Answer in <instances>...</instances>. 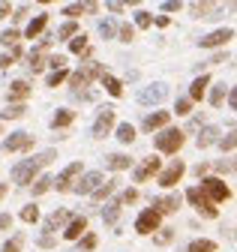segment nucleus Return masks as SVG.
<instances>
[{
  "label": "nucleus",
  "mask_w": 237,
  "mask_h": 252,
  "mask_svg": "<svg viewBox=\"0 0 237 252\" xmlns=\"http://www.w3.org/2000/svg\"><path fill=\"white\" fill-rule=\"evenodd\" d=\"M54 150H42L39 156H33V159H24V162H18L15 168H12V183H18V186H27V183H33V177H36V171L42 168V165H48V162H54Z\"/></svg>",
  "instance_id": "obj_1"
},
{
  "label": "nucleus",
  "mask_w": 237,
  "mask_h": 252,
  "mask_svg": "<svg viewBox=\"0 0 237 252\" xmlns=\"http://www.w3.org/2000/svg\"><path fill=\"white\" fill-rule=\"evenodd\" d=\"M102 66H99V63H87V66L84 69H78V72H72L69 75V84H72V93H75V96H87V93H84V87L87 84H90L93 78H102Z\"/></svg>",
  "instance_id": "obj_2"
},
{
  "label": "nucleus",
  "mask_w": 237,
  "mask_h": 252,
  "mask_svg": "<svg viewBox=\"0 0 237 252\" xmlns=\"http://www.w3.org/2000/svg\"><path fill=\"white\" fill-rule=\"evenodd\" d=\"M198 189L204 192V198L210 201V204H216V201H228V198H231V189H228L219 177H204Z\"/></svg>",
  "instance_id": "obj_3"
},
{
  "label": "nucleus",
  "mask_w": 237,
  "mask_h": 252,
  "mask_svg": "<svg viewBox=\"0 0 237 252\" xmlns=\"http://www.w3.org/2000/svg\"><path fill=\"white\" fill-rule=\"evenodd\" d=\"M183 129H165L162 135H156V150H162V153H177V150H180L183 147Z\"/></svg>",
  "instance_id": "obj_4"
},
{
  "label": "nucleus",
  "mask_w": 237,
  "mask_h": 252,
  "mask_svg": "<svg viewBox=\"0 0 237 252\" xmlns=\"http://www.w3.org/2000/svg\"><path fill=\"white\" fill-rule=\"evenodd\" d=\"M186 198H189V204H192V207H195V210H198L201 216H207V219H216V216H219V210H216V207H213L210 201L204 198V192H201L198 186L186 189Z\"/></svg>",
  "instance_id": "obj_5"
},
{
  "label": "nucleus",
  "mask_w": 237,
  "mask_h": 252,
  "mask_svg": "<svg viewBox=\"0 0 237 252\" xmlns=\"http://www.w3.org/2000/svg\"><path fill=\"white\" fill-rule=\"evenodd\" d=\"M135 231H138V234H153V231H159V213H156L153 207L141 210L138 219H135Z\"/></svg>",
  "instance_id": "obj_6"
},
{
  "label": "nucleus",
  "mask_w": 237,
  "mask_h": 252,
  "mask_svg": "<svg viewBox=\"0 0 237 252\" xmlns=\"http://www.w3.org/2000/svg\"><path fill=\"white\" fill-rule=\"evenodd\" d=\"M99 186H102V174H99V171H87V174H81L78 183H72V192H78V195H90V192H96Z\"/></svg>",
  "instance_id": "obj_7"
},
{
  "label": "nucleus",
  "mask_w": 237,
  "mask_h": 252,
  "mask_svg": "<svg viewBox=\"0 0 237 252\" xmlns=\"http://www.w3.org/2000/svg\"><path fill=\"white\" fill-rule=\"evenodd\" d=\"M165 96H168V87L159 81V84H150V87H144V90L138 93V102H141V105H159Z\"/></svg>",
  "instance_id": "obj_8"
},
{
  "label": "nucleus",
  "mask_w": 237,
  "mask_h": 252,
  "mask_svg": "<svg viewBox=\"0 0 237 252\" xmlns=\"http://www.w3.org/2000/svg\"><path fill=\"white\" fill-rule=\"evenodd\" d=\"M81 174V162H72V165H66L63 171H60V177H57L51 186L57 189V192H69V189H72V180Z\"/></svg>",
  "instance_id": "obj_9"
},
{
  "label": "nucleus",
  "mask_w": 237,
  "mask_h": 252,
  "mask_svg": "<svg viewBox=\"0 0 237 252\" xmlns=\"http://www.w3.org/2000/svg\"><path fill=\"white\" fill-rule=\"evenodd\" d=\"M228 39H234V30H231V27H219V30H213V33L201 36V48H219V45H225Z\"/></svg>",
  "instance_id": "obj_10"
},
{
  "label": "nucleus",
  "mask_w": 237,
  "mask_h": 252,
  "mask_svg": "<svg viewBox=\"0 0 237 252\" xmlns=\"http://www.w3.org/2000/svg\"><path fill=\"white\" fill-rule=\"evenodd\" d=\"M33 147V135L30 132H12L6 141H3V150L6 153H15V150H30Z\"/></svg>",
  "instance_id": "obj_11"
},
{
  "label": "nucleus",
  "mask_w": 237,
  "mask_h": 252,
  "mask_svg": "<svg viewBox=\"0 0 237 252\" xmlns=\"http://www.w3.org/2000/svg\"><path fill=\"white\" fill-rule=\"evenodd\" d=\"M111 126H114V108H102L93 123V138H105L111 132Z\"/></svg>",
  "instance_id": "obj_12"
},
{
  "label": "nucleus",
  "mask_w": 237,
  "mask_h": 252,
  "mask_svg": "<svg viewBox=\"0 0 237 252\" xmlns=\"http://www.w3.org/2000/svg\"><path fill=\"white\" fill-rule=\"evenodd\" d=\"M183 174H186V165H183L180 159H174V162H171V165L159 174V186H174V183L180 180Z\"/></svg>",
  "instance_id": "obj_13"
},
{
  "label": "nucleus",
  "mask_w": 237,
  "mask_h": 252,
  "mask_svg": "<svg viewBox=\"0 0 237 252\" xmlns=\"http://www.w3.org/2000/svg\"><path fill=\"white\" fill-rule=\"evenodd\" d=\"M159 171V159H156V156H150V159H144L138 168H135V183H144L147 177H153Z\"/></svg>",
  "instance_id": "obj_14"
},
{
  "label": "nucleus",
  "mask_w": 237,
  "mask_h": 252,
  "mask_svg": "<svg viewBox=\"0 0 237 252\" xmlns=\"http://www.w3.org/2000/svg\"><path fill=\"white\" fill-rule=\"evenodd\" d=\"M48 45H51V39L45 36V39L30 51V69H33V72H39V69L45 66V51H48Z\"/></svg>",
  "instance_id": "obj_15"
},
{
  "label": "nucleus",
  "mask_w": 237,
  "mask_h": 252,
  "mask_svg": "<svg viewBox=\"0 0 237 252\" xmlns=\"http://www.w3.org/2000/svg\"><path fill=\"white\" fill-rule=\"evenodd\" d=\"M180 207V195H162V198H153V210L162 216V213H174Z\"/></svg>",
  "instance_id": "obj_16"
},
{
  "label": "nucleus",
  "mask_w": 237,
  "mask_h": 252,
  "mask_svg": "<svg viewBox=\"0 0 237 252\" xmlns=\"http://www.w3.org/2000/svg\"><path fill=\"white\" fill-rule=\"evenodd\" d=\"M84 231H87V219H84V216H72L69 225H66V231H63V237H66V240H78Z\"/></svg>",
  "instance_id": "obj_17"
},
{
  "label": "nucleus",
  "mask_w": 237,
  "mask_h": 252,
  "mask_svg": "<svg viewBox=\"0 0 237 252\" xmlns=\"http://www.w3.org/2000/svg\"><path fill=\"white\" fill-rule=\"evenodd\" d=\"M171 120V111H156V114H147L144 117V129L153 132V129H162V126Z\"/></svg>",
  "instance_id": "obj_18"
},
{
  "label": "nucleus",
  "mask_w": 237,
  "mask_h": 252,
  "mask_svg": "<svg viewBox=\"0 0 237 252\" xmlns=\"http://www.w3.org/2000/svg\"><path fill=\"white\" fill-rule=\"evenodd\" d=\"M132 165V159L126 153H111V156H105V168H111V171H126Z\"/></svg>",
  "instance_id": "obj_19"
},
{
  "label": "nucleus",
  "mask_w": 237,
  "mask_h": 252,
  "mask_svg": "<svg viewBox=\"0 0 237 252\" xmlns=\"http://www.w3.org/2000/svg\"><path fill=\"white\" fill-rule=\"evenodd\" d=\"M69 219H72V213H69V210H54V213L45 219V231H57L60 225H66Z\"/></svg>",
  "instance_id": "obj_20"
},
{
  "label": "nucleus",
  "mask_w": 237,
  "mask_h": 252,
  "mask_svg": "<svg viewBox=\"0 0 237 252\" xmlns=\"http://www.w3.org/2000/svg\"><path fill=\"white\" fill-rule=\"evenodd\" d=\"M207 84H210V75H198V78H195V81L189 84V102H198V99L204 96Z\"/></svg>",
  "instance_id": "obj_21"
},
{
  "label": "nucleus",
  "mask_w": 237,
  "mask_h": 252,
  "mask_svg": "<svg viewBox=\"0 0 237 252\" xmlns=\"http://www.w3.org/2000/svg\"><path fill=\"white\" fill-rule=\"evenodd\" d=\"M30 96V87H27V81H12L9 84V102L15 105V102H21V99H27Z\"/></svg>",
  "instance_id": "obj_22"
},
{
  "label": "nucleus",
  "mask_w": 237,
  "mask_h": 252,
  "mask_svg": "<svg viewBox=\"0 0 237 252\" xmlns=\"http://www.w3.org/2000/svg\"><path fill=\"white\" fill-rule=\"evenodd\" d=\"M216 141H219V129H216V126H204L201 135L195 138L198 147H210V144H216Z\"/></svg>",
  "instance_id": "obj_23"
},
{
  "label": "nucleus",
  "mask_w": 237,
  "mask_h": 252,
  "mask_svg": "<svg viewBox=\"0 0 237 252\" xmlns=\"http://www.w3.org/2000/svg\"><path fill=\"white\" fill-rule=\"evenodd\" d=\"M45 24H48V15H36L30 24H27V30H24V36L27 39H36L39 33H42V30H45Z\"/></svg>",
  "instance_id": "obj_24"
},
{
  "label": "nucleus",
  "mask_w": 237,
  "mask_h": 252,
  "mask_svg": "<svg viewBox=\"0 0 237 252\" xmlns=\"http://www.w3.org/2000/svg\"><path fill=\"white\" fill-rule=\"evenodd\" d=\"M75 120V111H69V108H60V111H57L54 117H51V126H54V129H66V126Z\"/></svg>",
  "instance_id": "obj_25"
},
{
  "label": "nucleus",
  "mask_w": 237,
  "mask_h": 252,
  "mask_svg": "<svg viewBox=\"0 0 237 252\" xmlns=\"http://www.w3.org/2000/svg\"><path fill=\"white\" fill-rule=\"evenodd\" d=\"M102 87H105V90L111 93V96H114V99H117V96H123V84H120V81H117L114 75H108V72H102Z\"/></svg>",
  "instance_id": "obj_26"
},
{
  "label": "nucleus",
  "mask_w": 237,
  "mask_h": 252,
  "mask_svg": "<svg viewBox=\"0 0 237 252\" xmlns=\"http://www.w3.org/2000/svg\"><path fill=\"white\" fill-rule=\"evenodd\" d=\"M102 219L108 225H117V219H120V201H111L105 210H102Z\"/></svg>",
  "instance_id": "obj_27"
},
{
  "label": "nucleus",
  "mask_w": 237,
  "mask_h": 252,
  "mask_svg": "<svg viewBox=\"0 0 237 252\" xmlns=\"http://www.w3.org/2000/svg\"><path fill=\"white\" fill-rule=\"evenodd\" d=\"M24 111L27 108L21 102H15V105H6L3 111H0V117H3V120H18V117H24Z\"/></svg>",
  "instance_id": "obj_28"
},
{
  "label": "nucleus",
  "mask_w": 237,
  "mask_h": 252,
  "mask_svg": "<svg viewBox=\"0 0 237 252\" xmlns=\"http://www.w3.org/2000/svg\"><path fill=\"white\" fill-rule=\"evenodd\" d=\"M18 39H21V33H18L15 27H9V30H3V33H0V42H3L6 48H15V45H18Z\"/></svg>",
  "instance_id": "obj_29"
},
{
  "label": "nucleus",
  "mask_w": 237,
  "mask_h": 252,
  "mask_svg": "<svg viewBox=\"0 0 237 252\" xmlns=\"http://www.w3.org/2000/svg\"><path fill=\"white\" fill-rule=\"evenodd\" d=\"M117 138H120L123 144L135 141V126H129V123H120V126H117Z\"/></svg>",
  "instance_id": "obj_30"
},
{
  "label": "nucleus",
  "mask_w": 237,
  "mask_h": 252,
  "mask_svg": "<svg viewBox=\"0 0 237 252\" xmlns=\"http://www.w3.org/2000/svg\"><path fill=\"white\" fill-rule=\"evenodd\" d=\"M186 252H216V243L213 240H192Z\"/></svg>",
  "instance_id": "obj_31"
},
{
  "label": "nucleus",
  "mask_w": 237,
  "mask_h": 252,
  "mask_svg": "<svg viewBox=\"0 0 237 252\" xmlns=\"http://www.w3.org/2000/svg\"><path fill=\"white\" fill-rule=\"evenodd\" d=\"M171 240H174V228H159V231L153 234V243H156V246H168Z\"/></svg>",
  "instance_id": "obj_32"
},
{
  "label": "nucleus",
  "mask_w": 237,
  "mask_h": 252,
  "mask_svg": "<svg viewBox=\"0 0 237 252\" xmlns=\"http://www.w3.org/2000/svg\"><path fill=\"white\" fill-rule=\"evenodd\" d=\"M69 51H72V54H84V51H87V36H84V33L72 36V42H69Z\"/></svg>",
  "instance_id": "obj_33"
},
{
  "label": "nucleus",
  "mask_w": 237,
  "mask_h": 252,
  "mask_svg": "<svg viewBox=\"0 0 237 252\" xmlns=\"http://www.w3.org/2000/svg\"><path fill=\"white\" fill-rule=\"evenodd\" d=\"M69 36H78V24L75 21H66L60 30H57V39H69Z\"/></svg>",
  "instance_id": "obj_34"
},
{
  "label": "nucleus",
  "mask_w": 237,
  "mask_h": 252,
  "mask_svg": "<svg viewBox=\"0 0 237 252\" xmlns=\"http://www.w3.org/2000/svg\"><path fill=\"white\" fill-rule=\"evenodd\" d=\"M111 192H114V180H108V183H102V186L96 189V192H90V195H93L96 201H102V198H108Z\"/></svg>",
  "instance_id": "obj_35"
},
{
  "label": "nucleus",
  "mask_w": 237,
  "mask_h": 252,
  "mask_svg": "<svg viewBox=\"0 0 237 252\" xmlns=\"http://www.w3.org/2000/svg\"><path fill=\"white\" fill-rule=\"evenodd\" d=\"M216 144H219L222 150H234V147H237V129H234V132H228V135H222Z\"/></svg>",
  "instance_id": "obj_36"
},
{
  "label": "nucleus",
  "mask_w": 237,
  "mask_h": 252,
  "mask_svg": "<svg viewBox=\"0 0 237 252\" xmlns=\"http://www.w3.org/2000/svg\"><path fill=\"white\" fill-rule=\"evenodd\" d=\"M66 78H69V72H66V69H57V72H51V75H48V81H45V84H48V87H57V84H63Z\"/></svg>",
  "instance_id": "obj_37"
},
{
  "label": "nucleus",
  "mask_w": 237,
  "mask_h": 252,
  "mask_svg": "<svg viewBox=\"0 0 237 252\" xmlns=\"http://www.w3.org/2000/svg\"><path fill=\"white\" fill-rule=\"evenodd\" d=\"M21 219H24V222H36V219H39V207L36 204H27L21 210Z\"/></svg>",
  "instance_id": "obj_38"
},
{
  "label": "nucleus",
  "mask_w": 237,
  "mask_h": 252,
  "mask_svg": "<svg viewBox=\"0 0 237 252\" xmlns=\"http://www.w3.org/2000/svg\"><path fill=\"white\" fill-rule=\"evenodd\" d=\"M21 246H24V237H21V234H15V237H9V240L3 243V252H18Z\"/></svg>",
  "instance_id": "obj_39"
},
{
  "label": "nucleus",
  "mask_w": 237,
  "mask_h": 252,
  "mask_svg": "<svg viewBox=\"0 0 237 252\" xmlns=\"http://www.w3.org/2000/svg\"><path fill=\"white\" fill-rule=\"evenodd\" d=\"M222 99H225V84H216V87H213V93H210V105H216V108H219V105H222Z\"/></svg>",
  "instance_id": "obj_40"
},
{
  "label": "nucleus",
  "mask_w": 237,
  "mask_h": 252,
  "mask_svg": "<svg viewBox=\"0 0 237 252\" xmlns=\"http://www.w3.org/2000/svg\"><path fill=\"white\" fill-rule=\"evenodd\" d=\"M51 177H39L36 183H33V195H42V192H48V189H51Z\"/></svg>",
  "instance_id": "obj_41"
},
{
  "label": "nucleus",
  "mask_w": 237,
  "mask_h": 252,
  "mask_svg": "<svg viewBox=\"0 0 237 252\" xmlns=\"http://www.w3.org/2000/svg\"><path fill=\"white\" fill-rule=\"evenodd\" d=\"M99 33H102L105 39H111V36L117 33V27H114V21H108V18H105V21H99Z\"/></svg>",
  "instance_id": "obj_42"
},
{
  "label": "nucleus",
  "mask_w": 237,
  "mask_h": 252,
  "mask_svg": "<svg viewBox=\"0 0 237 252\" xmlns=\"http://www.w3.org/2000/svg\"><path fill=\"white\" fill-rule=\"evenodd\" d=\"M117 33H120L123 42H132V39H135V27H132V24H120V30H117Z\"/></svg>",
  "instance_id": "obj_43"
},
{
  "label": "nucleus",
  "mask_w": 237,
  "mask_h": 252,
  "mask_svg": "<svg viewBox=\"0 0 237 252\" xmlns=\"http://www.w3.org/2000/svg\"><path fill=\"white\" fill-rule=\"evenodd\" d=\"M45 66H51L54 72H57V69H66V57H63V54H54V57L45 63Z\"/></svg>",
  "instance_id": "obj_44"
},
{
  "label": "nucleus",
  "mask_w": 237,
  "mask_h": 252,
  "mask_svg": "<svg viewBox=\"0 0 237 252\" xmlns=\"http://www.w3.org/2000/svg\"><path fill=\"white\" fill-rule=\"evenodd\" d=\"M81 12H87L84 3H69V6H63V15H69V18H78Z\"/></svg>",
  "instance_id": "obj_45"
},
{
  "label": "nucleus",
  "mask_w": 237,
  "mask_h": 252,
  "mask_svg": "<svg viewBox=\"0 0 237 252\" xmlns=\"http://www.w3.org/2000/svg\"><path fill=\"white\" fill-rule=\"evenodd\" d=\"M90 249H96V234H84L81 237V252H90Z\"/></svg>",
  "instance_id": "obj_46"
},
{
  "label": "nucleus",
  "mask_w": 237,
  "mask_h": 252,
  "mask_svg": "<svg viewBox=\"0 0 237 252\" xmlns=\"http://www.w3.org/2000/svg\"><path fill=\"white\" fill-rule=\"evenodd\" d=\"M174 111H177V114H189V111H192V102H189V96H183V99H177Z\"/></svg>",
  "instance_id": "obj_47"
},
{
  "label": "nucleus",
  "mask_w": 237,
  "mask_h": 252,
  "mask_svg": "<svg viewBox=\"0 0 237 252\" xmlns=\"http://www.w3.org/2000/svg\"><path fill=\"white\" fill-rule=\"evenodd\" d=\"M135 24H138V27H150V24H153V15H150V12H138V15H135Z\"/></svg>",
  "instance_id": "obj_48"
},
{
  "label": "nucleus",
  "mask_w": 237,
  "mask_h": 252,
  "mask_svg": "<svg viewBox=\"0 0 237 252\" xmlns=\"http://www.w3.org/2000/svg\"><path fill=\"white\" fill-rule=\"evenodd\" d=\"M135 198H138V192H135V189H126V192H123L120 198H117V201H120V204H132Z\"/></svg>",
  "instance_id": "obj_49"
},
{
  "label": "nucleus",
  "mask_w": 237,
  "mask_h": 252,
  "mask_svg": "<svg viewBox=\"0 0 237 252\" xmlns=\"http://www.w3.org/2000/svg\"><path fill=\"white\" fill-rule=\"evenodd\" d=\"M180 6H183L180 0H165V3H162V9H165V12H180Z\"/></svg>",
  "instance_id": "obj_50"
},
{
  "label": "nucleus",
  "mask_w": 237,
  "mask_h": 252,
  "mask_svg": "<svg viewBox=\"0 0 237 252\" xmlns=\"http://www.w3.org/2000/svg\"><path fill=\"white\" fill-rule=\"evenodd\" d=\"M210 9H213V3H195V6H192V12H195L198 18H204V12H210Z\"/></svg>",
  "instance_id": "obj_51"
},
{
  "label": "nucleus",
  "mask_w": 237,
  "mask_h": 252,
  "mask_svg": "<svg viewBox=\"0 0 237 252\" xmlns=\"http://www.w3.org/2000/svg\"><path fill=\"white\" fill-rule=\"evenodd\" d=\"M12 63H15V57H12V51H9V54H3V57H0V69H9Z\"/></svg>",
  "instance_id": "obj_52"
},
{
  "label": "nucleus",
  "mask_w": 237,
  "mask_h": 252,
  "mask_svg": "<svg viewBox=\"0 0 237 252\" xmlns=\"http://www.w3.org/2000/svg\"><path fill=\"white\" fill-rule=\"evenodd\" d=\"M39 246H42V249H51V246H54V237H51V234H42V237H39Z\"/></svg>",
  "instance_id": "obj_53"
},
{
  "label": "nucleus",
  "mask_w": 237,
  "mask_h": 252,
  "mask_svg": "<svg viewBox=\"0 0 237 252\" xmlns=\"http://www.w3.org/2000/svg\"><path fill=\"white\" fill-rule=\"evenodd\" d=\"M12 225V216L9 213H0V228H9Z\"/></svg>",
  "instance_id": "obj_54"
},
{
  "label": "nucleus",
  "mask_w": 237,
  "mask_h": 252,
  "mask_svg": "<svg viewBox=\"0 0 237 252\" xmlns=\"http://www.w3.org/2000/svg\"><path fill=\"white\" fill-rule=\"evenodd\" d=\"M228 102H231V108H234V111H237V87H234V90H231V96H228Z\"/></svg>",
  "instance_id": "obj_55"
},
{
  "label": "nucleus",
  "mask_w": 237,
  "mask_h": 252,
  "mask_svg": "<svg viewBox=\"0 0 237 252\" xmlns=\"http://www.w3.org/2000/svg\"><path fill=\"white\" fill-rule=\"evenodd\" d=\"M153 21H156V24H159V27H168V15H156V18H153Z\"/></svg>",
  "instance_id": "obj_56"
},
{
  "label": "nucleus",
  "mask_w": 237,
  "mask_h": 252,
  "mask_svg": "<svg viewBox=\"0 0 237 252\" xmlns=\"http://www.w3.org/2000/svg\"><path fill=\"white\" fill-rule=\"evenodd\" d=\"M108 9L111 12H123V3H117V0H114V3H108Z\"/></svg>",
  "instance_id": "obj_57"
},
{
  "label": "nucleus",
  "mask_w": 237,
  "mask_h": 252,
  "mask_svg": "<svg viewBox=\"0 0 237 252\" xmlns=\"http://www.w3.org/2000/svg\"><path fill=\"white\" fill-rule=\"evenodd\" d=\"M9 12H12V6H9V3H0V15H9Z\"/></svg>",
  "instance_id": "obj_58"
},
{
  "label": "nucleus",
  "mask_w": 237,
  "mask_h": 252,
  "mask_svg": "<svg viewBox=\"0 0 237 252\" xmlns=\"http://www.w3.org/2000/svg\"><path fill=\"white\" fill-rule=\"evenodd\" d=\"M6 195V183H0V198H3Z\"/></svg>",
  "instance_id": "obj_59"
}]
</instances>
